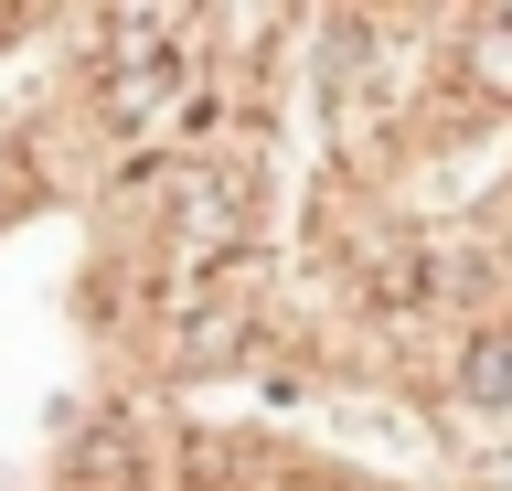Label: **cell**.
<instances>
[{
  "mask_svg": "<svg viewBox=\"0 0 512 491\" xmlns=\"http://www.w3.org/2000/svg\"><path fill=\"white\" fill-rule=\"evenodd\" d=\"M459 395H470V406H512V321L470 342V363H459Z\"/></svg>",
  "mask_w": 512,
  "mask_h": 491,
  "instance_id": "3",
  "label": "cell"
},
{
  "mask_svg": "<svg viewBox=\"0 0 512 491\" xmlns=\"http://www.w3.org/2000/svg\"><path fill=\"white\" fill-rule=\"evenodd\" d=\"M256 214H267V193H256V171L235 161H182V182L160 193V267L171 278H214V267L246 257Z\"/></svg>",
  "mask_w": 512,
  "mask_h": 491,
  "instance_id": "2",
  "label": "cell"
},
{
  "mask_svg": "<svg viewBox=\"0 0 512 491\" xmlns=\"http://www.w3.org/2000/svg\"><path fill=\"white\" fill-rule=\"evenodd\" d=\"M203 86V54H192L182 11H128L107 22V54H96V118L118 139H160Z\"/></svg>",
  "mask_w": 512,
  "mask_h": 491,
  "instance_id": "1",
  "label": "cell"
}]
</instances>
